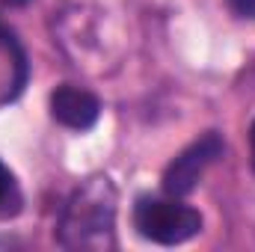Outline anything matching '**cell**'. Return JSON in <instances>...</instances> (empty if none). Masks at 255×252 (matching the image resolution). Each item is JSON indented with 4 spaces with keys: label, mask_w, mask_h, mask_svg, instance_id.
Returning <instances> with one entry per match:
<instances>
[{
    "label": "cell",
    "mask_w": 255,
    "mask_h": 252,
    "mask_svg": "<svg viewBox=\"0 0 255 252\" xmlns=\"http://www.w3.org/2000/svg\"><path fill=\"white\" fill-rule=\"evenodd\" d=\"M229 6H232L241 18H255V0H229Z\"/></svg>",
    "instance_id": "6"
},
{
    "label": "cell",
    "mask_w": 255,
    "mask_h": 252,
    "mask_svg": "<svg viewBox=\"0 0 255 252\" xmlns=\"http://www.w3.org/2000/svg\"><path fill=\"white\" fill-rule=\"evenodd\" d=\"M133 226L145 241L175 247L202 232V217L190 205L172 199H139L133 208Z\"/></svg>",
    "instance_id": "2"
},
{
    "label": "cell",
    "mask_w": 255,
    "mask_h": 252,
    "mask_svg": "<svg viewBox=\"0 0 255 252\" xmlns=\"http://www.w3.org/2000/svg\"><path fill=\"white\" fill-rule=\"evenodd\" d=\"M226 151V142L217 130H208L205 136H199L196 142H190L163 172V190L169 196H187L196 190V184L202 181L205 169L220 160Z\"/></svg>",
    "instance_id": "3"
},
{
    "label": "cell",
    "mask_w": 255,
    "mask_h": 252,
    "mask_svg": "<svg viewBox=\"0 0 255 252\" xmlns=\"http://www.w3.org/2000/svg\"><path fill=\"white\" fill-rule=\"evenodd\" d=\"M51 116L71 130H89L101 116V101L80 86H60L51 95Z\"/></svg>",
    "instance_id": "4"
},
{
    "label": "cell",
    "mask_w": 255,
    "mask_h": 252,
    "mask_svg": "<svg viewBox=\"0 0 255 252\" xmlns=\"http://www.w3.org/2000/svg\"><path fill=\"white\" fill-rule=\"evenodd\" d=\"M116 205L119 196L107 175H92L65 202L57 244L77 252L116 250Z\"/></svg>",
    "instance_id": "1"
},
{
    "label": "cell",
    "mask_w": 255,
    "mask_h": 252,
    "mask_svg": "<svg viewBox=\"0 0 255 252\" xmlns=\"http://www.w3.org/2000/svg\"><path fill=\"white\" fill-rule=\"evenodd\" d=\"M21 208H24L21 187H18L15 175L9 172V166L0 160V220H12V217H18Z\"/></svg>",
    "instance_id": "5"
},
{
    "label": "cell",
    "mask_w": 255,
    "mask_h": 252,
    "mask_svg": "<svg viewBox=\"0 0 255 252\" xmlns=\"http://www.w3.org/2000/svg\"><path fill=\"white\" fill-rule=\"evenodd\" d=\"M12 39H15V36H12V33H9V30H6V27L0 24V48H6V45H9Z\"/></svg>",
    "instance_id": "8"
},
{
    "label": "cell",
    "mask_w": 255,
    "mask_h": 252,
    "mask_svg": "<svg viewBox=\"0 0 255 252\" xmlns=\"http://www.w3.org/2000/svg\"><path fill=\"white\" fill-rule=\"evenodd\" d=\"M3 3H6V6H27L30 0H3Z\"/></svg>",
    "instance_id": "9"
},
{
    "label": "cell",
    "mask_w": 255,
    "mask_h": 252,
    "mask_svg": "<svg viewBox=\"0 0 255 252\" xmlns=\"http://www.w3.org/2000/svg\"><path fill=\"white\" fill-rule=\"evenodd\" d=\"M250 160H253V169H255V122L250 127Z\"/></svg>",
    "instance_id": "7"
}]
</instances>
